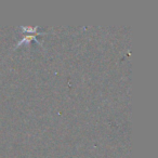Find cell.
Here are the masks:
<instances>
[{
	"instance_id": "1",
	"label": "cell",
	"mask_w": 158,
	"mask_h": 158,
	"mask_svg": "<svg viewBox=\"0 0 158 158\" xmlns=\"http://www.w3.org/2000/svg\"><path fill=\"white\" fill-rule=\"evenodd\" d=\"M37 36H39V35H35V34H28V35H26L24 38H23L22 40H20V41H18V44H16V46H15V48H19V47H21V46H23V44H28L31 41H35V42H37L38 44H40L41 46V42L39 41V40L37 39Z\"/></svg>"
},
{
	"instance_id": "2",
	"label": "cell",
	"mask_w": 158,
	"mask_h": 158,
	"mask_svg": "<svg viewBox=\"0 0 158 158\" xmlns=\"http://www.w3.org/2000/svg\"><path fill=\"white\" fill-rule=\"evenodd\" d=\"M20 28L24 31L25 34H35V35H44L47 34V31H38L39 26H35V27H27V26H20Z\"/></svg>"
}]
</instances>
